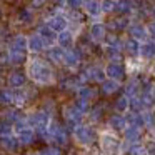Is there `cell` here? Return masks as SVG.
I'll use <instances>...</instances> for the list:
<instances>
[{
    "label": "cell",
    "mask_w": 155,
    "mask_h": 155,
    "mask_svg": "<svg viewBox=\"0 0 155 155\" xmlns=\"http://www.w3.org/2000/svg\"><path fill=\"white\" fill-rule=\"evenodd\" d=\"M28 70V77L32 80H35L37 84L47 85L54 80V72L48 67V64L45 60H40V58H32L27 65Z\"/></svg>",
    "instance_id": "6da1fadb"
},
{
    "label": "cell",
    "mask_w": 155,
    "mask_h": 155,
    "mask_svg": "<svg viewBox=\"0 0 155 155\" xmlns=\"http://www.w3.org/2000/svg\"><path fill=\"white\" fill-rule=\"evenodd\" d=\"M118 147H120V142L115 137L112 132H105L102 134L100 138V148L105 155H117L118 153Z\"/></svg>",
    "instance_id": "7a4b0ae2"
},
{
    "label": "cell",
    "mask_w": 155,
    "mask_h": 155,
    "mask_svg": "<svg viewBox=\"0 0 155 155\" xmlns=\"http://www.w3.org/2000/svg\"><path fill=\"white\" fill-rule=\"evenodd\" d=\"M74 137L82 145H90L95 140V134L92 130V127H84V125H78V127L74 128Z\"/></svg>",
    "instance_id": "3957f363"
},
{
    "label": "cell",
    "mask_w": 155,
    "mask_h": 155,
    "mask_svg": "<svg viewBox=\"0 0 155 155\" xmlns=\"http://www.w3.org/2000/svg\"><path fill=\"white\" fill-rule=\"evenodd\" d=\"M105 75H108V78H114V80H122L124 75H125V70L120 64L112 62V64H108L107 68H105Z\"/></svg>",
    "instance_id": "277c9868"
},
{
    "label": "cell",
    "mask_w": 155,
    "mask_h": 155,
    "mask_svg": "<svg viewBox=\"0 0 155 155\" xmlns=\"http://www.w3.org/2000/svg\"><path fill=\"white\" fill-rule=\"evenodd\" d=\"M47 25L54 32H62V30H65V28H67L68 20L64 17V15H54V17H50L47 20Z\"/></svg>",
    "instance_id": "5b68a950"
},
{
    "label": "cell",
    "mask_w": 155,
    "mask_h": 155,
    "mask_svg": "<svg viewBox=\"0 0 155 155\" xmlns=\"http://www.w3.org/2000/svg\"><path fill=\"white\" fill-rule=\"evenodd\" d=\"M38 35H40V38L44 40L45 47H47V45H54L55 42H57V32H54L48 25L38 28Z\"/></svg>",
    "instance_id": "8992f818"
},
{
    "label": "cell",
    "mask_w": 155,
    "mask_h": 155,
    "mask_svg": "<svg viewBox=\"0 0 155 155\" xmlns=\"http://www.w3.org/2000/svg\"><path fill=\"white\" fill-rule=\"evenodd\" d=\"M27 48L30 52H35V54H38V52L44 50L45 44H44V40L40 38V35L35 34V35H32V37H28L27 38Z\"/></svg>",
    "instance_id": "52a82bcc"
},
{
    "label": "cell",
    "mask_w": 155,
    "mask_h": 155,
    "mask_svg": "<svg viewBox=\"0 0 155 155\" xmlns=\"http://www.w3.org/2000/svg\"><path fill=\"white\" fill-rule=\"evenodd\" d=\"M57 42H58V47H62V48H70L72 44H74V34H72L70 30H67V28H65V30L58 32Z\"/></svg>",
    "instance_id": "ba28073f"
},
{
    "label": "cell",
    "mask_w": 155,
    "mask_h": 155,
    "mask_svg": "<svg viewBox=\"0 0 155 155\" xmlns=\"http://www.w3.org/2000/svg\"><path fill=\"white\" fill-rule=\"evenodd\" d=\"M17 140H18V143H24V145L32 143V142H34V130H32L30 127H25V128H22V130H18L17 132Z\"/></svg>",
    "instance_id": "9c48e42d"
},
{
    "label": "cell",
    "mask_w": 155,
    "mask_h": 155,
    "mask_svg": "<svg viewBox=\"0 0 155 155\" xmlns=\"http://www.w3.org/2000/svg\"><path fill=\"white\" fill-rule=\"evenodd\" d=\"M128 34L132 35V38H135V40H143L145 37H147V30H145V27L142 24H134L130 25V28H128Z\"/></svg>",
    "instance_id": "30bf717a"
},
{
    "label": "cell",
    "mask_w": 155,
    "mask_h": 155,
    "mask_svg": "<svg viewBox=\"0 0 155 155\" xmlns=\"http://www.w3.org/2000/svg\"><path fill=\"white\" fill-rule=\"evenodd\" d=\"M125 138H127L130 143H137L138 138H140V127H134V125H128V128L125 127Z\"/></svg>",
    "instance_id": "8fae6325"
},
{
    "label": "cell",
    "mask_w": 155,
    "mask_h": 155,
    "mask_svg": "<svg viewBox=\"0 0 155 155\" xmlns=\"http://www.w3.org/2000/svg\"><path fill=\"white\" fill-rule=\"evenodd\" d=\"M80 62V52L78 50H67L64 55V64L70 65V67H75V65Z\"/></svg>",
    "instance_id": "7c38bea8"
},
{
    "label": "cell",
    "mask_w": 155,
    "mask_h": 155,
    "mask_svg": "<svg viewBox=\"0 0 155 155\" xmlns=\"http://www.w3.org/2000/svg\"><path fill=\"white\" fill-rule=\"evenodd\" d=\"M85 12L88 15H92V17H98L102 14L100 2H97V0H88V2H85Z\"/></svg>",
    "instance_id": "4fadbf2b"
},
{
    "label": "cell",
    "mask_w": 155,
    "mask_h": 155,
    "mask_svg": "<svg viewBox=\"0 0 155 155\" xmlns=\"http://www.w3.org/2000/svg\"><path fill=\"white\" fill-rule=\"evenodd\" d=\"M25 84V75L20 74V72H14V74L8 77V85L14 88H18Z\"/></svg>",
    "instance_id": "5bb4252c"
},
{
    "label": "cell",
    "mask_w": 155,
    "mask_h": 155,
    "mask_svg": "<svg viewBox=\"0 0 155 155\" xmlns=\"http://www.w3.org/2000/svg\"><path fill=\"white\" fill-rule=\"evenodd\" d=\"M118 90V80L108 78V80H102V92L104 94H114Z\"/></svg>",
    "instance_id": "9a60e30c"
},
{
    "label": "cell",
    "mask_w": 155,
    "mask_h": 155,
    "mask_svg": "<svg viewBox=\"0 0 155 155\" xmlns=\"http://www.w3.org/2000/svg\"><path fill=\"white\" fill-rule=\"evenodd\" d=\"M64 55H65V50L62 47H52L50 50H48L50 60L57 62V64H62V62H64Z\"/></svg>",
    "instance_id": "2e32d148"
},
{
    "label": "cell",
    "mask_w": 155,
    "mask_h": 155,
    "mask_svg": "<svg viewBox=\"0 0 155 155\" xmlns=\"http://www.w3.org/2000/svg\"><path fill=\"white\" fill-rule=\"evenodd\" d=\"M90 35L94 40H102L105 37V27L102 24H94L90 27Z\"/></svg>",
    "instance_id": "e0dca14e"
},
{
    "label": "cell",
    "mask_w": 155,
    "mask_h": 155,
    "mask_svg": "<svg viewBox=\"0 0 155 155\" xmlns=\"http://www.w3.org/2000/svg\"><path fill=\"white\" fill-rule=\"evenodd\" d=\"M138 54L143 58H152L155 55V44H142L138 48Z\"/></svg>",
    "instance_id": "ac0fdd59"
},
{
    "label": "cell",
    "mask_w": 155,
    "mask_h": 155,
    "mask_svg": "<svg viewBox=\"0 0 155 155\" xmlns=\"http://www.w3.org/2000/svg\"><path fill=\"white\" fill-rule=\"evenodd\" d=\"M24 60H25L24 50H15V48H10V52H8V62H12V64H22Z\"/></svg>",
    "instance_id": "d6986e66"
},
{
    "label": "cell",
    "mask_w": 155,
    "mask_h": 155,
    "mask_svg": "<svg viewBox=\"0 0 155 155\" xmlns=\"http://www.w3.org/2000/svg\"><path fill=\"white\" fill-rule=\"evenodd\" d=\"M110 127L115 128V130H124L127 127V122H125V117H120V115H114L110 118Z\"/></svg>",
    "instance_id": "ffe728a7"
},
{
    "label": "cell",
    "mask_w": 155,
    "mask_h": 155,
    "mask_svg": "<svg viewBox=\"0 0 155 155\" xmlns=\"http://www.w3.org/2000/svg\"><path fill=\"white\" fill-rule=\"evenodd\" d=\"M125 122L128 125H134V127H142L143 125V120H142V115L135 114V112H130V114L125 117Z\"/></svg>",
    "instance_id": "44dd1931"
},
{
    "label": "cell",
    "mask_w": 155,
    "mask_h": 155,
    "mask_svg": "<svg viewBox=\"0 0 155 155\" xmlns=\"http://www.w3.org/2000/svg\"><path fill=\"white\" fill-rule=\"evenodd\" d=\"M2 145H4L7 150H15V148L18 147V140L14 137H10V135H5V137H2Z\"/></svg>",
    "instance_id": "7402d4cb"
},
{
    "label": "cell",
    "mask_w": 155,
    "mask_h": 155,
    "mask_svg": "<svg viewBox=\"0 0 155 155\" xmlns=\"http://www.w3.org/2000/svg\"><path fill=\"white\" fill-rule=\"evenodd\" d=\"M128 108H130V112H135V114H142V110H143V104H142L140 98L134 97L128 100Z\"/></svg>",
    "instance_id": "603a6c76"
},
{
    "label": "cell",
    "mask_w": 155,
    "mask_h": 155,
    "mask_svg": "<svg viewBox=\"0 0 155 155\" xmlns=\"http://www.w3.org/2000/svg\"><path fill=\"white\" fill-rule=\"evenodd\" d=\"M10 48H15V50H25L27 48V38L18 35V37L14 38V44H12Z\"/></svg>",
    "instance_id": "cb8c5ba5"
},
{
    "label": "cell",
    "mask_w": 155,
    "mask_h": 155,
    "mask_svg": "<svg viewBox=\"0 0 155 155\" xmlns=\"http://www.w3.org/2000/svg\"><path fill=\"white\" fill-rule=\"evenodd\" d=\"M125 47H127L128 54L137 55V54H138V48H140V44H138V40H135V38H130V40H127Z\"/></svg>",
    "instance_id": "d4e9b609"
},
{
    "label": "cell",
    "mask_w": 155,
    "mask_h": 155,
    "mask_svg": "<svg viewBox=\"0 0 155 155\" xmlns=\"http://www.w3.org/2000/svg\"><path fill=\"white\" fill-rule=\"evenodd\" d=\"M130 7H132V4H130V0H118V2H115V8L114 10H117V12H128L130 10Z\"/></svg>",
    "instance_id": "484cf974"
},
{
    "label": "cell",
    "mask_w": 155,
    "mask_h": 155,
    "mask_svg": "<svg viewBox=\"0 0 155 155\" xmlns=\"http://www.w3.org/2000/svg\"><path fill=\"white\" fill-rule=\"evenodd\" d=\"M0 100H2V104H12L14 102V92L2 90L0 92Z\"/></svg>",
    "instance_id": "4316f807"
},
{
    "label": "cell",
    "mask_w": 155,
    "mask_h": 155,
    "mask_svg": "<svg viewBox=\"0 0 155 155\" xmlns=\"http://www.w3.org/2000/svg\"><path fill=\"white\" fill-rule=\"evenodd\" d=\"M115 108H117L118 112H125L128 108V98L127 97H120L117 100V104H115Z\"/></svg>",
    "instance_id": "83f0119b"
},
{
    "label": "cell",
    "mask_w": 155,
    "mask_h": 155,
    "mask_svg": "<svg viewBox=\"0 0 155 155\" xmlns=\"http://www.w3.org/2000/svg\"><path fill=\"white\" fill-rule=\"evenodd\" d=\"M94 97H95V92L92 90V88H88V87L80 88V98H84V100H90V98H94Z\"/></svg>",
    "instance_id": "f1b7e54d"
},
{
    "label": "cell",
    "mask_w": 155,
    "mask_h": 155,
    "mask_svg": "<svg viewBox=\"0 0 155 155\" xmlns=\"http://www.w3.org/2000/svg\"><path fill=\"white\" fill-rule=\"evenodd\" d=\"M100 8H102V12H112L115 8V2L114 0H104L100 4Z\"/></svg>",
    "instance_id": "f546056e"
},
{
    "label": "cell",
    "mask_w": 155,
    "mask_h": 155,
    "mask_svg": "<svg viewBox=\"0 0 155 155\" xmlns=\"http://www.w3.org/2000/svg\"><path fill=\"white\" fill-rule=\"evenodd\" d=\"M12 134V127L8 122H0V135L5 137V135H10Z\"/></svg>",
    "instance_id": "4dcf8cb0"
},
{
    "label": "cell",
    "mask_w": 155,
    "mask_h": 155,
    "mask_svg": "<svg viewBox=\"0 0 155 155\" xmlns=\"http://www.w3.org/2000/svg\"><path fill=\"white\" fill-rule=\"evenodd\" d=\"M140 100H142V104H143V107H150V105L155 102V97H153V95H150V94H143Z\"/></svg>",
    "instance_id": "1f68e13d"
},
{
    "label": "cell",
    "mask_w": 155,
    "mask_h": 155,
    "mask_svg": "<svg viewBox=\"0 0 155 155\" xmlns=\"http://www.w3.org/2000/svg\"><path fill=\"white\" fill-rule=\"evenodd\" d=\"M18 18H20L22 22H25V24H28V22L32 20V12L30 10H22L20 15H18Z\"/></svg>",
    "instance_id": "d6a6232c"
},
{
    "label": "cell",
    "mask_w": 155,
    "mask_h": 155,
    "mask_svg": "<svg viewBox=\"0 0 155 155\" xmlns=\"http://www.w3.org/2000/svg\"><path fill=\"white\" fill-rule=\"evenodd\" d=\"M107 54L110 55L112 60H120V54H118V50H115V47H108L107 48Z\"/></svg>",
    "instance_id": "836d02e7"
},
{
    "label": "cell",
    "mask_w": 155,
    "mask_h": 155,
    "mask_svg": "<svg viewBox=\"0 0 155 155\" xmlns=\"http://www.w3.org/2000/svg\"><path fill=\"white\" fill-rule=\"evenodd\" d=\"M132 155H147V150H145L143 147H140V145H135V147H132Z\"/></svg>",
    "instance_id": "e575fe53"
},
{
    "label": "cell",
    "mask_w": 155,
    "mask_h": 155,
    "mask_svg": "<svg viewBox=\"0 0 155 155\" xmlns=\"http://www.w3.org/2000/svg\"><path fill=\"white\" fill-rule=\"evenodd\" d=\"M82 2H84V0H65V4H68L70 8H78L82 5Z\"/></svg>",
    "instance_id": "d590c367"
},
{
    "label": "cell",
    "mask_w": 155,
    "mask_h": 155,
    "mask_svg": "<svg viewBox=\"0 0 155 155\" xmlns=\"http://www.w3.org/2000/svg\"><path fill=\"white\" fill-rule=\"evenodd\" d=\"M114 25L115 28H124V27H127V20L125 18H118V20H114Z\"/></svg>",
    "instance_id": "8d00e7d4"
},
{
    "label": "cell",
    "mask_w": 155,
    "mask_h": 155,
    "mask_svg": "<svg viewBox=\"0 0 155 155\" xmlns=\"http://www.w3.org/2000/svg\"><path fill=\"white\" fill-rule=\"evenodd\" d=\"M42 155H60V152H58L57 148H45V150L42 152Z\"/></svg>",
    "instance_id": "74e56055"
},
{
    "label": "cell",
    "mask_w": 155,
    "mask_h": 155,
    "mask_svg": "<svg viewBox=\"0 0 155 155\" xmlns=\"http://www.w3.org/2000/svg\"><path fill=\"white\" fill-rule=\"evenodd\" d=\"M44 4H45V0H32V7H34V8L42 7Z\"/></svg>",
    "instance_id": "f35d334b"
},
{
    "label": "cell",
    "mask_w": 155,
    "mask_h": 155,
    "mask_svg": "<svg viewBox=\"0 0 155 155\" xmlns=\"http://www.w3.org/2000/svg\"><path fill=\"white\" fill-rule=\"evenodd\" d=\"M135 88H137V85H135V84H130V85L127 87V95H134V94H135Z\"/></svg>",
    "instance_id": "ab89813d"
},
{
    "label": "cell",
    "mask_w": 155,
    "mask_h": 155,
    "mask_svg": "<svg viewBox=\"0 0 155 155\" xmlns=\"http://www.w3.org/2000/svg\"><path fill=\"white\" fill-rule=\"evenodd\" d=\"M148 30H150V34H152V35H155V22H153V24H150Z\"/></svg>",
    "instance_id": "60d3db41"
},
{
    "label": "cell",
    "mask_w": 155,
    "mask_h": 155,
    "mask_svg": "<svg viewBox=\"0 0 155 155\" xmlns=\"http://www.w3.org/2000/svg\"><path fill=\"white\" fill-rule=\"evenodd\" d=\"M98 114H100V108H97V110L94 112V120H97V118H98Z\"/></svg>",
    "instance_id": "b9f144b4"
},
{
    "label": "cell",
    "mask_w": 155,
    "mask_h": 155,
    "mask_svg": "<svg viewBox=\"0 0 155 155\" xmlns=\"http://www.w3.org/2000/svg\"><path fill=\"white\" fill-rule=\"evenodd\" d=\"M55 4H57V5H64L65 0H55Z\"/></svg>",
    "instance_id": "7bdbcfd3"
},
{
    "label": "cell",
    "mask_w": 155,
    "mask_h": 155,
    "mask_svg": "<svg viewBox=\"0 0 155 155\" xmlns=\"http://www.w3.org/2000/svg\"><path fill=\"white\" fill-rule=\"evenodd\" d=\"M152 95H153V97H155V87H153V92H152Z\"/></svg>",
    "instance_id": "ee69618b"
},
{
    "label": "cell",
    "mask_w": 155,
    "mask_h": 155,
    "mask_svg": "<svg viewBox=\"0 0 155 155\" xmlns=\"http://www.w3.org/2000/svg\"><path fill=\"white\" fill-rule=\"evenodd\" d=\"M30 155H38V153H30Z\"/></svg>",
    "instance_id": "f6af8a7d"
},
{
    "label": "cell",
    "mask_w": 155,
    "mask_h": 155,
    "mask_svg": "<svg viewBox=\"0 0 155 155\" xmlns=\"http://www.w3.org/2000/svg\"><path fill=\"white\" fill-rule=\"evenodd\" d=\"M153 14H155V10H153Z\"/></svg>",
    "instance_id": "bcb514c9"
}]
</instances>
